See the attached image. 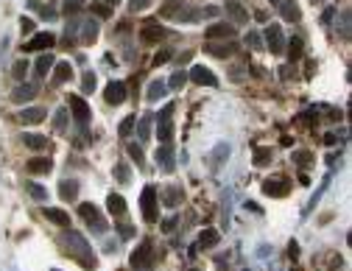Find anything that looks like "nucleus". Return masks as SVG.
Here are the masks:
<instances>
[{
	"label": "nucleus",
	"instance_id": "f257e3e1",
	"mask_svg": "<svg viewBox=\"0 0 352 271\" xmlns=\"http://www.w3.org/2000/svg\"><path fill=\"white\" fill-rule=\"evenodd\" d=\"M62 243L67 246V255H73V257H76V260H79L84 268L92 271L95 266H98V260H95L92 249H89L87 238H84L81 232H76V229H67V232L62 235Z\"/></svg>",
	"mask_w": 352,
	"mask_h": 271
},
{
	"label": "nucleus",
	"instance_id": "c756f323",
	"mask_svg": "<svg viewBox=\"0 0 352 271\" xmlns=\"http://www.w3.org/2000/svg\"><path fill=\"white\" fill-rule=\"evenodd\" d=\"M285 48H288V59H291V62H299L302 54H305V45H302L299 37H291L288 42H285Z\"/></svg>",
	"mask_w": 352,
	"mask_h": 271
},
{
	"label": "nucleus",
	"instance_id": "79ce46f5",
	"mask_svg": "<svg viewBox=\"0 0 352 271\" xmlns=\"http://www.w3.org/2000/svg\"><path fill=\"white\" fill-rule=\"evenodd\" d=\"M129 157L137 162V168H143V149L137 143H129Z\"/></svg>",
	"mask_w": 352,
	"mask_h": 271
},
{
	"label": "nucleus",
	"instance_id": "09e8293b",
	"mask_svg": "<svg viewBox=\"0 0 352 271\" xmlns=\"http://www.w3.org/2000/svg\"><path fill=\"white\" fill-rule=\"evenodd\" d=\"M327 185H330V174L324 176V182H321V187H319V190L313 193V199H310V207H313V204H316V202H319V199H321V193L327 190Z\"/></svg>",
	"mask_w": 352,
	"mask_h": 271
},
{
	"label": "nucleus",
	"instance_id": "7c9ffc66",
	"mask_svg": "<svg viewBox=\"0 0 352 271\" xmlns=\"http://www.w3.org/2000/svg\"><path fill=\"white\" fill-rule=\"evenodd\" d=\"M59 196H62L64 202H73V199L79 196V182H73V179H64L62 185H59Z\"/></svg>",
	"mask_w": 352,
	"mask_h": 271
},
{
	"label": "nucleus",
	"instance_id": "4c0bfd02",
	"mask_svg": "<svg viewBox=\"0 0 352 271\" xmlns=\"http://www.w3.org/2000/svg\"><path fill=\"white\" fill-rule=\"evenodd\" d=\"M134 123H137V115L123 117L121 126H118V134H121V137H129V134H132V129H134Z\"/></svg>",
	"mask_w": 352,
	"mask_h": 271
},
{
	"label": "nucleus",
	"instance_id": "dca6fc26",
	"mask_svg": "<svg viewBox=\"0 0 352 271\" xmlns=\"http://www.w3.org/2000/svg\"><path fill=\"white\" fill-rule=\"evenodd\" d=\"M224 9H226V14H229L232 20L238 22V26L249 22V11L243 9V3H241V0H226V6H224Z\"/></svg>",
	"mask_w": 352,
	"mask_h": 271
},
{
	"label": "nucleus",
	"instance_id": "f03ea898",
	"mask_svg": "<svg viewBox=\"0 0 352 271\" xmlns=\"http://www.w3.org/2000/svg\"><path fill=\"white\" fill-rule=\"evenodd\" d=\"M140 204H143V218H146L148 224H157V204H159V196H157V187L154 185H148V187H143V196H140Z\"/></svg>",
	"mask_w": 352,
	"mask_h": 271
},
{
	"label": "nucleus",
	"instance_id": "a19ab883",
	"mask_svg": "<svg viewBox=\"0 0 352 271\" xmlns=\"http://www.w3.org/2000/svg\"><path fill=\"white\" fill-rule=\"evenodd\" d=\"M92 90H95V73L87 70L84 79H81V92H92Z\"/></svg>",
	"mask_w": 352,
	"mask_h": 271
},
{
	"label": "nucleus",
	"instance_id": "2f4dec72",
	"mask_svg": "<svg viewBox=\"0 0 352 271\" xmlns=\"http://www.w3.org/2000/svg\"><path fill=\"white\" fill-rule=\"evenodd\" d=\"M81 42L89 45V42H95V37H98V22L95 20H89V22H81Z\"/></svg>",
	"mask_w": 352,
	"mask_h": 271
},
{
	"label": "nucleus",
	"instance_id": "864d4df0",
	"mask_svg": "<svg viewBox=\"0 0 352 271\" xmlns=\"http://www.w3.org/2000/svg\"><path fill=\"white\" fill-rule=\"evenodd\" d=\"M174 227H176V218H174V215H171V218H165V221H162V229H165V232H171Z\"/></svg>",
	"mask_w": 352,
	"mask_h": 271
},
{
	"label": "nucleus",
	"instance_id": "a211bd4d",
	"mask_svg": "<svg viewBox=\"0 0 352 271\" xmlns=\"http://www.w3.org/2000/svg\"><path fill=\"white\" fill-rule=\"evenodd\" d=\"M165 90H168V84H165L162 79H154L151 84H148V92H146V101L157 104L159 98H165V95H168V92H165Z\"/></svg>",
	"mask_w": 352,
	"mask_h": 271
},
{
	"label": "nucleus",
	"instance_id": "4be33fe9",
	"mask_svg": "<svg viewBox=\"0 0 352 271\" xmlns=\"http://www.w3.org/2000/svg\"><path fill=\"white\" fill-rule=\"evenodd\" d=\"M106 207H109V213L115 218H123L126 215V202H123V196H118V193H109V199H106Z\"/></svg>",
	"mask_w": 352,
	"mask_h": 271
},
{
	"label": "nucleus",
	"instance_id": "72a5a7b5",
	"mask_svg": "<svg viewBox=\"0 0 352 271\" xmlns=\"http://www.w3.org/2000/svg\"><path fill=\"white\" fill-rule=\"evenodd\" d=\"M218 240H221L218 229H204V232H201V238H199V246H201V249H213Z\"/></svg>",
	"mask_w": 352,
	"mask_h": 271
},
{
	"label": "nucleus",
	"instance_id": "0e129e2a",
	"mask_svg": "<svg viewBox=\"0 0 352 271\" xmlns=\"http://www.w3.org/2000/svg\"><path fill=\"white\" fill-rule=\"evenodd\" d=\"M193 271H196V268H193Z\"/></svg>",
	"mask_w": 352,
	"mask_h": 271
},
{
	"label": "nucleus",
	"instance_id": "39448f33",
	"mask_svg": "<svg viewBox=\"0 0 352 271\" xmlns=\"http://www.w3.org/2000/svg\"><path fill=\"white\" fill-rule=\"evenodd\" d=\"M263 193L271 199H283L291 193V182L285 179V176H271V179L263 182Z\"/></svg>",
	"mask_w": 352,
	"mask_h": 271
},
{
	"label": "nucleus",
	"instance_id": "aec40b11",
	"mask_svg": "<svg viewBox=\"0 0 352 271\" xmlns=\"http://www.w3.org/2000/svg\"><path fill=\"white\" fill-rule=\"evenodd\" d=\"M53 64H56V59H53L51 54H39L37 56V62H34V73L39 76V79H42V76H48L53 70Z\"/></svg>",
	"mask_w": 352,
	"mask_h": 271
},
{
	"label": "nucleus",
	"instance_id": "9d476101",
	"mask_svg": "<svg viewBox=\"0 0 352 271\" xmlns=\"http://www.w3.org/2000/svg\"><path fill=\"white\" fill-rule=\"evenodd\" d=\"M190 79H193V84H199V87H218L216 73H213L210 67H204V64H196V67H190Z\"/></svg>",
	"mask_w": 352,
	"mask_h": 271
},
{
	"label": "nucleus",
	"instance_id": "5701e85b",
	"mask_svg": "<svg viewBox=\"0 0 352 271\" xmlns=\"http://www.w3.org/2000/svg\"><path fill=\"white\" fill-rule=\"evenodd\" d=\"M42 213H45V218H48V221H53V224H56V227H70V215L64 213V210H56V207H45Z\"/></svg>",
	"mask_w": 352,
	"mask_h": 271
},
{
	"label": "nucleus",
	"instance_id": "f3484780",
	"mask_svg": "<svg viewBox=\"0 0 352 271\" xmlns=\"http://www.w3.org/2000/svg\"><path fill=\"white\" fill-rule=\"evenodd\" d=\"M165 28L162 26H157V22H148V26H143V31H140V39L143 42H159V39H165Z\"/></svg>",
	"mask_w": 352,
	"mask_h": 271
},
{
	"label": "nucleus",
	"instance_id": "4468645a",
	"mask_svg": "<svg viewBox=\"0 0 352 271\" xmlns=\"http://www.w3.org/2000/svg\"><path fill=\"white\" fill-rule=\"evenodd\" d=\"M154 157H157V165L165 170V174H174L176 162H174V149H171V145H159Z\"/></svg>",
	"mask_w": 352,
	"mask_h": 271
},
{
	"label": "nucleus",
	"instance_id": "a878e982",
	"mask_svg": "<svg viewBox=\"0 0 352 271\" xmlns=\"http://www.w3.org/2000/svg\"><path fill=\"white\" fill-rule=\"evenodd\" d=\"M271 160H274L271 145H257V149H254V165H257V168H266V165H271Z\"/></svg>",
	"mask_w": 352,
	"mask_h": 271
},
{
	"label": "nucleus",
	"instance_id": "bb28decb",
	"mask_svg": "<svg viewBox=\"0 0 352 271\" xmlns=\"http://www.w3.org/2000/svg\"><path fill=\"white\" fill-rule=\"evenodd\" d=\"M151 123H154V115H143L140 120L134 123V126H137V137H140L143 143L151 140Z\"/></svg>",
	"mask_w": 352,
	"mask_h": 271
},
{
	"label": "nucleus",
	"instance_id": "bf43d9fd",
	"mask_svg": "<svg viewBox=\"0 0 352 271\" xmlns=\"http://www.w3.org/2000/svg\"><path fill=\"white\" fill-rule=\"evenodd\" d=\"M333 14H336V9H327L324 14H321V22H330V20H333Z\"/></svg>",
	"mask_w": 352,
	"mask_h": 271
},
{
	"label": "nucleus",
	"instance_id": "58836bf2",
	"mask_svg": "<svg viewBox=\"0 0 352 271\" xmlns=\"http://www.w3.org/2000/svg\"><path fill=\"white\" fill-rule=\"evenodd\" d=\"M243 42H246V48H252V51H263V37L254 34V31H249L246 37H243Z\"/></svg>",
	"mask_w": 352,
	"mask_h": 271
},
{
	"label": "nucleus",
	"instance_id": "49530a36",
	"mask_svg": "<svg viewBox=\"0 0 352 271\" xmlns=\"http://www.w3.org/2000/svg\"><path fill=\"white\" fill-rule=\"evenodd\" d=\"M313 120H316V109H308V112H302V115H299V120H296V123H299V126H310Z\"/></svg>",
	"mask_w": 352,
	"mask_h": 271
},
{
	"label": "nucleus",
	"instance_id": "a18cd8bd",
	"mask_svg": "<svg viewBox=\"0 0 352 271\" xmlns=\"http://www.w3.org/2000/svg\"><path fill=\"white\" fill-rule=\"evenodd\" d=\"M341 37L349 39V9L341 11Z\"/></svg>",
	"mask_w": 352,
	"mask_h": 271
},
{
	"label": "nucleus",
	"instance_id": "5fc2aeb1",
	"mask_svg": "<svg viewBox=\"0 0 352 271\" xmlns=\"http://www.w3.org/2000/svg\"><path fill=\"white\" fill-rule=\"evenodd\" d=\"M148 3H151V0H132V9H134V11H143Z\"/></svg>",
	"mask_w": 352,
	"mask_h": 271
},
{
	"label": "nucleus",
	"instance_id": "1a4fd4ad",
	"mask_svg": "<svg viewBox=\"0 0 352 271\" xmlns=\"http://www.w3.org/2000/svg\"><path fill=\"white\" fill-rule=\"evenodd\" d=\"M81 218H84V221H87L98 235L106 232V221H104V215L98 213V207H95V204H81Z\"/></svg>",
	"mask_w": 352,
	"mask_h": 271
},
{
	"label": "nucleus",
	"instance_id": "e433bc0d",
	"mask_svg": "<svg viewBox=\"0 0 352 271\" xmlns=\"http://www.w3.org/2000/svg\"><path fill=\"white\" fill-rule=\"evenodd\" d=\"M162 199H165L168 207H176V204L182 202V190H179V187H168V190L162 193Z\"/></svg>",
	"mask_w": 352,
	"mask_h": 271
},
{
	"label": "nucleus",
	"instance_id": "13d9d810",
	"mask_svg": "<svg viewBox=\"0 0 352 271\" xmlns=\"http://www.w3.org/2000/svg\"><path fill=\"white\" fill-rule=\"evenodd\" d=\"M118 229H121L123 238H132V227H129V224H123V227H118Z\"/></svg>",
	"mask_w": 352,
	"mask_h": 271
},
{
	"label": "nucleus",
	"instance_id": "e2e57ef3",
	"mask_svg": "<svg viewBox=\"0 0 352 271\" xmlns=\"http://www.w3.org/2000/svg\"><path fill=\"white\" fill-rule=\"evenodd\" d=\"M51 271H59V268H51Z\"/></svg>",
	"mask_w": 352,
	"mask_h": 271
},
{
	"label": "nucleus",
	"instance_id": "37998d69",
	"mask_svg": "<svg viewBox=\"0 0 352 271\" xmlns=\"http://www.w3.org/2000/svg\"><path fill=\"white\" fill-rule=\"evenodd\" d=\"M115 176L123 182V185H126V182L132 179V170H129V165H123V162H121V165H115Z\"/></svg>",
	"mask_w": 352,
	"mask_h": 271
},
{
	"label": "nucleus",
	"instance_id": "6e6d98bb",
	"mask_svg": "<svg viewBox=\"0 0 352 271\" xmlns=\"http://www.w3.org/2000/svg\"><path fill=\"white\" fill-rule=\"evenodd\" d=\"M288 257H291V260H296V257H299V246H296V243L288 246Z\"/></svg>",
	"mask_w": 352,
	"mask_h": 271
},
{
	"label": "nucleus",
	"instance_id": "f8f14e48",
	"mask_svg": "<svg viewBox=\"0 0 352 271\" xmlns=\"http://www.w3.org/2000/svg\"><path fill=\"white\" fill-rule=\"evenodd\" d=\"M207 42H216V39H235V26H226V22H218V26H210L204 31Z\"/></svg>",
	"mask_w": 352,
	"mask_h": 271
},
{
	"label": "nucleus",
	"instance_id": "b1692460",
	"mask_svg": "<svg viewBox=\"0 0 352 271\" xmlns=\"http://www.w3.org/2000/svg\"><path fill=\"white\" fill-rule=\"evenodd\" d=\"M279 11H283V17L288 22H296L302 17V11H299V6H296V0H283L279 3Z\"/></svg>",
	"mask_w": 352,
	"mask_h": 271
},
{
	"label": "nucleus",
	"instance_id": "f704fd0d",
	"mask_svg": "<svg viewBox=\"0 0 352 271\" xmlns=\"http://www.w3.org/2000/svg\"><path fill=\"white\" fill-rule=\"evenodd\" d=\"M26 193L31 199H37V202H45V199H48V190L42 185H37V182H26Z\"/></svg>",
	"mask_w": 352,
	"mask_h": 271
},
{
	"label": "nucleus",
	"instance_id": "c85d7f7f",
	"mask_svg": "<svg viewBox=\"0 0 352 271\" xmlns=\"http://www.w3.org/2000/svg\"><path fill=\"white\" fill-rule=\"evenodd\" d=\"M207 54L210 56H218V59H226V56H232V51H235V45L232 42H224V45H216V42H207Z\"/></svg>",
	"mask_w": 352,
	"mask_h": 271
},
{
	"label": "nucleus",
	"instance_id": "c9c22d12",
	"mask_svg": "<svg viewBox=\"0 0 352 271\" xmlns=\"http://www.w3.org/2000/svg\"><path fill=\"white\" fill-rule=\"evenodd\" d=\"M67 109H56V115H53V129H56V132H64V129H67Z\"/></svg>",
	"mask_w": 352,
	"mask_h": 271
},
{
	"label": "nucleus",
	"instance_id": "423d86ee",
	"mask_svg": "<svg viewBox=\"0 0 352 271\" xmlns=\"http://www.w3.org/2000/svg\"><path fill=\"white\" fill-rule=\"evenodd\" d=\"M53 42H56V37H53L51 31H39L26 42V51L28 54H45L48 48H53Z\"/></svg>",
	"mask_w": 352,
	"mask_h": 271
},
{
	"label": "nucleus",
	"instance_id": "393cba45",
	"mask_svg": "<svg viewBox=\"0 0 352 271\" xmlns=\"http://www.w3.org/2000/svg\"><path fill=\"white\" fill-rule=\"evenodd\" d=\"M17 117H20L22 123H31V126H34V123H42V120H45V109H39V107H28V109H22Z\"/></svg>",
	"mask_w": 352,
	"mask_h": 271
},
{
	"label": "nucleus",
	"instance_id": "2eb2a0df",
	"mask_svg": "<svg viewBox=\"0 0 352 271\" xmlns=\"http://www.w3.org/2000/svg\"><path fill=\"white\" fill-rule=\"evenodd\" d=\"M218 9H184L176 14L179 22H193V20H201V17H216Z\"/></svg>",
	"mask_w": 352,
	"mask_h": 271
},
{
	"label": "nucleus",
	"instance_id": "9b49d317",
	"mask_svg": "<svg viewBox=\"0 0 352 271\" xmlns=\"http://www.w3.org/2000/svg\"><path fill=\"white\" fill-rule=\"evenodd\" d=\"M104 98H106V104H112V107H121V104L126 101V84H123V81H109Z\"/></svg>",
	"mask_w": 352,
	"mask_h": 271
},
{
	"label": "nucleus",
	"instance_id": "c03bdc74",
	"mask_svg": "<svg viewBox=\"0 0 352 271\" xmlns=\"http://www.w3.org/2000/svg\"><path fill=\"white\" fill-rule=\"evenodd\" d=\"M26 70H28V62H26V59H20V62L14 64V70H11V76H14L17 81H22V79H26Z\"/></svg>",
	"mask_w": 352,
	"mask_h": 271
},
{
	"label": "nucleus",
	"instance_id": "473e14b6",
	"mask_svg": "<svg viewBox=\"0 0 352 271\" xmlns=\"http://www.w3.org/2000/svg\"><path fill=\"white\" fill-rule=\"evenodd\" d=\"M226 157H229V145L218 143L216 149H213V154H210V165H213V168H218V165H224Z\"/></svg>",
	"mask_w": 352,
	"mask_h": 271
},
{
	"label": "nucleus",
	"instance_id": "603ef678",
	"mask_svg": "<svg viewBox=\"0 0 352 271\" xmlns=\"http://www.w3.org/2000/svg\"><path fill=\"white\" fill-rule=\"evenodd\" d=\"M171 59V51H159L157 56H154V64H165Z\"/></svg>",
	"mask_w": 352,
	"mask_h": 271
},
{
	"label": "nucleus",
	"instance_id": "680f3d73",
	"mask_svg": "<svg viewBox=\"0 0 352 271\" xmlns=\"http://www.w3.org/2000/svg\"><path fill=\"white\" fill-rule=\"evenodd\" d=\"M268 3H274V6H279V3H283V0H268Z\"/></svg>",
	"mask_w": 352,
	"mask_h": 271
},
{
	"label": "nucleus",
	"instance_id": "3c124183",
	"mask_svg": "<svg viewBox=\"0 0 352 271\" xmlns=\"http://www.w3.org/2000/svg\"><path fill=\"white\" fill-rule=\"evenodd\" d=\"M92 11H95V14H98V17H109V6H106V3H92Z\"/></svg>",
	"mask_w": 352,
	"mask_h": 271
},
{
	"label": "nucleus",
	"instance_id": "0eeeda50",
	"mask_svg": "<svg viewBox=\"0 0 352 271\" xmlns=\"http://www.w3.org/2000/svg\"><path fill=\"white\" fill-rule=\"evenodd\" d=\"M263 42H266V48L271 51V54H283L285 51V37H283V28L279 26H268L266 28V34H263Z\"/></svg>",
	"mask_w": 352,
	"mask_h": 271
},
{
	"label": "nucleus",
	"instance_id": "6ab92c4d",
	"mask_svg": "<svg viewBox=\"0 0 352 271\" xmlns=\"http://www.w3.org/2000/svg\"><path fill=\"white\" fill-rule=\"evenodd\" d=\"M34 95H37V84H20L14 92H11V101H14V104H26V101H31Z\"/></svg>",
	"mask_w": 352,
	"mask_h": 271
},
{
	"label": "nucleus",
	"instance_id": "ea45409f",
	"mask_svg": "<svg viewBox=\"0 0 352 271\" xmlns=\"http://www.w3.org/2000/svg\"><path fill=\"white\" fill-rule=\"evenodd\" d=\"M184 84H187V73H184V70H176V73L171 76V81H168L171 90H182Z\"/></svg>",
	"mask_w": 352,
	"mask_h": 271
},
{
	"label": "nucleus",
	"instance_id": "20e7f679",
	"mask_svg": "<svg viewBox=\"0 0 352 271\" xmlns=\"http://www.w3.org/2000/svg\"><path fill=\"white\" fill-rule=\"evenodd\" d=\"M171 115H174V104H168L162 112H159L157 117V137L162 145H171V140H174V123H171Z\"/></svg>",
	"mask_w": 352,
	"mask_h": 271
},
{
	"label": "nucleus",
	"instance_id": "cd10ccee",
	"mask_svg": "<svg viewBox=\"0 0 352 271\" xmlns=\"http://www.w3.org/2000/svg\"><path fill=\"white\" fill-rule=\"evenodd\" d=\"M51 168H53V162H51V160H45V157L28 160V165H26L28 174H51Z\"/></svg>",
	"mask_w": 352,
	"mask_h": 271
},
{
	"label": "nucleus",
	"instance_id": "6e6552de",
	"mask_svg": "<svg viewBox=\"0 0 352 271\" xmlns=\"http://www.w3.org/2000/svg\"><path fill=\"white\" fill-rule=\"evenodd\" d=\"M151 263H154V246L148 243V240H143V243L132 252V266L134 268H148Z\"/></svg>",
	"mask_w": 352,
	"mask_h": 271
},
{
	"label": "nucleus",
	"instance_id": "052dcab7",
	"mask_svg": "<svg viewBox=\"0 0 352 271\" xmlns=\"http://www.w3.org/2000/svg\"><path fill=\"white\" fill-rule=\"evenodd\" d=\"M104 3H106V6H109V9H112V6H118V3H121V0H104Z\"/></svg>",
	"mask_w": 352,
	"mask_h": 271
},
{
	"label": "nucleus",
	"instance_id": "8fccbe9b",
	"mask_svg": "<svg viewBox=\"0 0 352 271\" xmlns=\"http://www.w3.org/2000/svg\"><path fill=\"white\" fill-rule=\"evenodd\" d=\"M20 28H22V34H31L34 37V20L31 17H20Z\"/></svg>",
	"mask_w": 352,
	"mask_h": 271
},
{
	"label": "nucleus",
	"instance_id": "de8ad7c7",
	"mask_svg": "<svg viewBox=\"0 0 352 271\" xmlns=\"http://www.w3.org/2000/svg\"><path fill=\"white\" fill-rule=\"evenodd\" d=\"M294 160L299 168H308V162H310V151H294Z\"/></svg>",
	"mask_w": 352,
	"mask_h": 271
},
{
	"label": "nucleus",
	"instance_id": "4d7b16f0",
	"mask_svg": "<svg viewBox=\"0 0 352 271\" xmlns=\"http://www.w3.org/2000/svg\"><path fill=\"white\" fill-rule=\"evenodd\" d=\"M76 11H79V3H67V6H64V14H76Z\"/></svg>",
	"mask_w": 352,
	"mask_h": 271
},
{
	"label": "nucleus",
	"instance_id": "7ed1b4c3",
	"mask_svg": "<svg viewBox=\"0 0 352 271\" xmlns=\"http://www.w3.org/2000/svg\"><path fill=\"white\" fill-rule=\"evenodd\" d=\"M67 104H70V115H73V120L79 123V132L84 134L87 132V120H89V115H92V112H89V104L81 95H70Z\"/></svg>",
	"mask_w": 352,
	"mask_h": 271
},
{
	"label": "nucleus",
	"instance_id": "ddd939ff",
	"mask_svg": "<svg viewBox=\"0 0 352 271\" xmlns=\"http://www.w3.org/2000/svg\"><path fill=\"white\" fill-rule=\"evenodd\" d=\"M70 79H73V67H70V62H59V64H53L51 87H62V84H67Z\"/></svg>",
	"mask_w": 352,
	"mask_h": 271
},
{
	"label": "nucleus",
	"instance_id": "412c9836",
	"mask_svg": "<svg viewBox=\"0 0 352 271\" xmlns=\"http://www.w3.org/2000/svg\"><path fill=\"white\" fill-rule=\"evenodd\" d=\"M22 143H26V149H31V151L48 149V137H45V134H34V132L22 134Z\"/></svg>",
	"mask_w": 352,
	"mask_h": 271
}]
</instances>
